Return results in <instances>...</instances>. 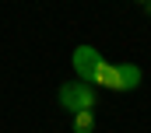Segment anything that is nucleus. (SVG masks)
<instances>
[{"instance_id":"obj_1","label":"nucleus","mask_w":151,"mask_h":133,"mask_svg":"<svg viewBox=\"0 0 151 133\" xmlns=\"http://www.w3.org/2000/svg\"><path fill=\"white\" fill-rule=\"evenodd\" d=\"M56 98H60V105H63L70 116H74V112H84V109H95V91H91L84 81H67V84H60Z\"/></svg>"},{"instance_id":"obj_2","label":"nucleus","mask_w":151,"mask_h":133,"mask_svg":"<svg viewBox=\"0 0 151 133\" xmlns=\"http://www.w3.org/2000/svg\"><path fill=\"white\" fill-rule=\"evenodd\" d=\"M102 60H106V56H102L95 46H77L74 56H70V66H74V74L84 84H91V81H95V70L102 66Z\"/></svg>"},{"instance_id":"obj_3","label":"nucleus","mask_w":151,"mask_h":133,"mask_svg":"<svg viewBox=\"0 0 151 133\" xmlns=\"http://www.w3.org/2000/svg\"><path fill=\"white\" fill-rule=\"evenodd\" d=\"M91 84H99V88H109V91H123V77H119V66L109 63V60H102V66L95 70V81Z\"/></svg>"},{"instance_id":"obj_4","label":"nucleus","mask_w":151,"mask_h":133,"mask_svg":"<svg viewBox=\"0 0 151 133\" xmlns=\"http://www.w3.org/2000/svg\"><path fill=\"white\" fill-rule=\"evenodd\" d=\"M119 77H123V91H134L141 84V66L137 63H123L119 66Z\"/></svg>"},{"instance_id":"obj_5","label":"nucleus","mask_w":151,"mask_h":133,"mask_svg":"<svg viewBox=\"0 0 151 133\" xmlns=\"http://www.w3.org/2000/svg\"><path fill=\"white\" fill-rule=\"evenodd\" d=\"M91 130H95V109L74 112V133H91Z\"/></svg>"},{"instance_id":"obj_6","label":"nucleus","mask_w":151,"mask_h":133,"mask_svg":"<svg viewBox=\"0 0 151 133\" xmlns=\"http://www.w3.org/2000/svg\"><path fill=\"white\" fill-rule=\"evenodd\" d=\"M141 4H144V7H148V11H151V0H141Z\"/></svg>"}]
</instances>
